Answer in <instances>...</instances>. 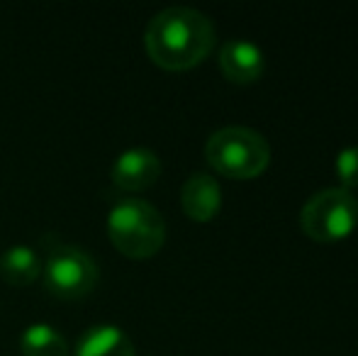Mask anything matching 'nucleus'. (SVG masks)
<instances>
[{
	"instance_id": "f257e3e1",
	"label": "nucleus",
	"mask_w": 358,
	"mask_h": 356,
	"mask_svg": "<svg viewBox=\"0 0 358 356\" xmlns=\"http://www.w3.org/2000/svg\"><path fill=\"white\" fill-rule=\"evenodd\" d=\"M144 44L151 62L161 69L185 71L198 66L213 52V20L188 5H171L149 20Z\"/></svg>"
},
{
	"instance_id": "f03ea898",
	"label": "nucleus",
	"mask_w": 358,
	"mask_h": 356,
	"mask_svg": "<svg viewBox=\"0 0 358 356\" xmlns=\"http://www.w3.org/2000/svg\"><path fill=\"white\" fill-rule=\"evenodd\" d=\"M208 164L229 178H256L271 164V147L261 132L241 124L222 127L205 144Z\"/></svg>"
},
{
	"instance_id": "7ed1b4c3",
	"label": "nucleus",
	"mask_w": 358,
	"mask_h": 356,
	"mask_svg": "<svg viewBox=\"0 0 358 356\" xmlns=\"http://www.w3.org/2000/svg\"><path fill=\"white\" fill-rule=\"evenodd\" d=\"M108 232L113 244L132 259H149L166 242V220L151 203L124 198L110 210Z\"/></svg>"
},
{
	"instance_id": "20e7f679",
	"label": "nucleus",
	"mask_w": 358,
	"mask_h": 356,
	"mask_svg": "<svg viewBox=\"0 0 358 356\" xmlns=\"http://www.w3.org/2000/svg\"><path fill=\"white\" fill-rule=\"evenodd\" d=\"M300 227L315 242H339L358 227V200L346 188L317 190L300 210Z\"/></svg>"
},
{
	"instance_id": "39448f33",
	"label": "nucleus",
	"mask_w": 358,
	"mask_h": 356,
	"mask_svg": "<svg viewBox=\"0 0 358 356\" xmlns=\"http://www.w3.org/2000/svg\"><path fill=\"white\" fill-rule=\"evenodd\" d=\"M44 283L59 298H83L98 280L93 257L73 244H57L44 262Z\"/></svg>"
},
{
	"instance_id": "423d86ee",
	"label": "nucleus",
	"mask_w": 358,
	"mask_h": 356,
	"mask_svg": "<svg viewBox=\"0 0 358 356\" xmlns=\"http://www.w3.org/2000/svg\"><path fill=\"white\" fill-rule=\"evenodd\" d=\"M161 173V159L146 147H132L122 152L113 164V180L124 190H144L156 183Z\"/></svg>"
},
{
	"instance_id": "0eeeda50",
	"label": "nucleus",
	"mask_w": 358,
	"mask_h": 356,
	"mask_svg": "<svg viewBox=\"0 0 358 356\" xmlns=\"http://www.w3.org/2000/svg\"><path fill=\"white\" fill-rule=\"evenodd\" d=\"M220 69L229 81L251 83L264 73L266 57L259 44L249 39H229L220 49Z\"/></svg>"
},
{
	"instance_id": "6e6552de",
	"label": "nucleus",
	"mask_w": 358,
	"mask_h": 356,
	"mask_svg": "<svg viewBox=\"0 0 358 356\" xmlns=\"http://www.w3.org/2000/svg\"><path fill=\"white\" fill-rule=\"evenodd\" d=\"M183 213L195 222H210L222 208V188L208 173H193L180 188Z\"/></svg>"
},
{
	"instance_id": "1a4fd4ad",
	"label": "nucleus",
	"mask_w": 358,
	"mask_h": 356,
	"mask_svg": "<svg viewBox=\"0 0 358 356\" xmlns=\"http://www.w3.org/2000/svg\"><path fill=\"white\" fill-rule=\"evenodd\" d=\"M76 356H137V352L124 329L115 325H95L78 339Z\"/></svg>"
},
{
	"instance_id": "9d476101",
	"label": "nucleus",
	"mask_w": 358,
	"mask_h": 356,
	"mask_svg": "<svg viewBox=\"0 0 358 356\" xmlns=\"http://www.w3.org/2000/svg\"><path fill=\"white\" fill-rule=\"evenodd\" d=\"M39 273H42V262H39L37 252L32 247L15 244V247L5 249L3 257H0V276L8 283L29 285L32 280H37Z\"/></svg>"
},
{
	"instance_id": "9b49d317",
	"label": "nucleus",
	"mask_w": 358,
	"mask_h": 356,
	"mask_svg": "<svg viewBox=\"0 0 358 356\" xmlns=\"http://www.w3.org/2000/svg\"><path fill=\"white\" fill-rule=\"evenodd\" d=\"M22 356H69V344L52 325H29L20 337Z\"/></svg>"
},
{
	"instance_id": "f8f14e48",
	"label": "nucleus",
	"mask_w": 358,
	"mask_h": 356,
	"mask_svg": "<svg viewBox=\"0 0 358 356\" xmlns=\"http://www.w3.org/2000/svg\"><path fill=\"white\" fill-rule=\"evenodd\" d=\"M336 176L341 180V188L351 190L358 185V147H346L336 157Z\"/></svg>"
}]
</instances>
